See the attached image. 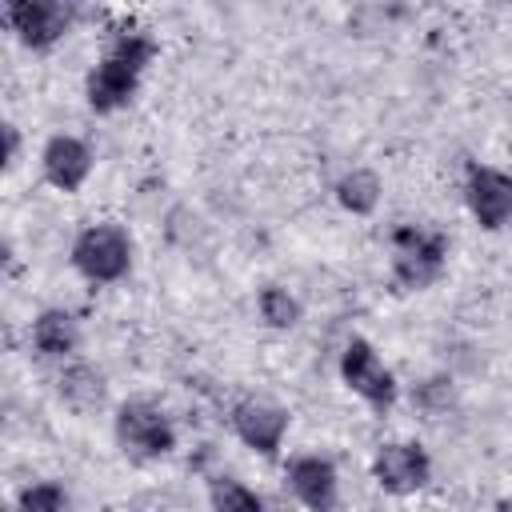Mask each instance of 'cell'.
<instances>
[{"label":"cell","mask_w":512,"mask_h":512,"mask_svg":"<svg viewBox=\"0 0 512 512\" xmlns=\"http://www.w3.org/2000/svg\"><path fill=\"white\" fill-rule=\"evenodd\" d=\"M60 396L72 404V408H92V404H100V396H104V384H100V372H92L88 364H76V368H68L64 376H60Z\"/></svg>","instance_id":"cell-13"},{"label":"cell","mask_w":512,"mask_h":512,"mask_svg":"<svg viewBox=\"0 0 512 512\" xmlns=\"http://www.w3.org/2000/svg\"><path fill=\"white\" fill-rule=\"evenodd\" d=\"M212 504H216V512H264L260 496L252 488L236 484V480H216L212 484Z\"/></svg>","instance_id":"cell-15"},{"label":"cell","mask_w":512,"mask_h":512,"mask_svg":"<svg viewBox=\"0 0 512 512\" xmlns=\"http://www.w3.org/2000/svg\"><path fill=\"white\" fill-rule=\"evenodd\" d=\"M376 480L388 492H416L428 480V456L416 444H384L376 456Z\"/></svg>","instance_id":"cell-9"},{"label":"cell","mask_w":512,"mask_h":512,"mask_svg":"<svg viewBox=\"0 0 512 512\" xmlns=\"http://www.w3.org/2000/svg\"><path fill=\"white\" fill-rule=\"evenodd\" d=\"M468 208L484 228H500L512 216V176L496 168H468Z\"/></svg>","instance_id":"cell-7"},{"label":"cell","mask_w":512,"mask_h":512,"mask_svg":"<svg viewBox=\"0 0 512 512\" xmlns=\"http://www.w3.org/2000/svg\"><path fill=\"white\" fill-rule=\"evenodd\" d=\"M496 512H512V500H500V504H496Z\"/></svg>","instance_id":"cell-19"},{"label":"cell","mask_w":512,"mask_h":512,"mask_svg":"<svg viewBox=\"0 0 512 512\" xmlns=\"http://www.w3.org/2000/svg\"><path fill=\"white\" fill-rule=\"evenodd\" d=\"M336 192H340V204H344L348 212H372L376 200H380V180H376V172L356 168V172H348V176L340 180Z\"/></svg>","instance_id":"cell-14"},{"label":"cell","mask_w":512,"mask_h":512,"mask_svg":"<svg viewBox=\"0 0 512 512\" xmlns=\"http://www.w3.org/2000/svg\"><path fill=\"white\" fill-rule=\"evenodd\" d=\"M116 436L128 452L136 456H164L172 448V428L168 420L160 416V408L144 404V400H132L120 408L116 416Z\"/></svg>","instance_id":"cell-4"},{"label":"cell","mask_w":512,"mask_h":512,"mask_svg":"<svg viewBox=\"0 0 512 512\" xmlns=\"http://www.w3.org/2000/svg\"><path fill=\"white\" fill-rule=\"evenodd\" d=\"M260 312H264V320H268V324L288 328V324H296L300 304H296L284 288H264V292H260Z\"/></svg>","instance_id":"cell-16"},{"label":"cell","mask_w":512,"mask_h":512,"mask_svg":"<svg viewBox=\"0 0 512 512\" xmlns=\"http://www.w3.org/2000/svg\"><path fill=\"white\" fill-rule=\"evenodd\" d=\"M76 268L88 280H116L128 272V236L116 224H96L88 232H80L76 248H72Z\"/></svg>","instance_id":"cell-2"},{"label":"cell","mask_w":512,"mask_h":512,"mask_svg":"<svg viewBox=\"0 0 512 512\" xmlns=\"http://www.w3.org/2000/svg\"><path fill=\"white\" fill-rule=\"evenodd\" d=\"M288 480H292V492L304 500V508H312V512H332L336 508V472H332L328 460L300 456L288 468Z\"/></svg>","instance_id":"cell-10"},{"label":"cell","mask_w":512,"mask_h":512,"mask_svg":"<svg viewBox=\"0 0 512 512\" xmlns=\"http://www.w3.org/2000/svg\"><path fill=\"white\" fill-rule=\"evenodd\" d=\"M444 268V236L420 232V228H400L396 232V276L408 288H424L440 276Z\"/></svg>","instance_id":"cell-3"},{"label":"cell","mask_w":512,"mask_h":512,"mask_svg":"<svg viewBox=\"0 0 512 512\" xmlns=\"http://www.w3.org/2000/svg\"><path fill=\"white\" fill-rule=\"evenodd\" d=\"M64 508V488L60 484H36L20 496L16 512H60Z\"/></svg>","instance_id":"cell-17"},{"label":"cell","mask_w":512,"mask_h":512,"mask_svg":"<svg viewBox=\"0 0 512 512\" xmlns=\"http://www.w3.org/2000/svg\"><path fill=\"white\" fill-rule=\"evenodd\" d=\"M232 424H236V432H240L244 444H252L256 452L272 456L280 448L284 428H288V412L276 408V404H268V400H244V404H236Z\"/></svg>","instance_id":"cell-8"},{"label":"cell","mask_w":512,"mask_h":512,"mask_svg":"<svg viewBox=\"0 0 512 512\" xmlns=\"http://www.w3.org/2000/svg\"><path fill=\"white\" fill-rule=\"evenodd\" d=\"M4 140H8V160H16V148H20V140H16V128H4Z\"/></svg>","instance_id":"cell-18"},{"label":"cell","mask_w":512,"mask_h":512,"mask_svg":"<svg viewBox=\"0 0 512 512\" xmlns=\"http://www.w3.org/2000/svg\"><path fill=\"white\" fill-rule=\"evenodd\" d=\"M88 168H92V156H88V148L80 140H72V136H52L48 140V148H44V176L56 188H64V192L80 188Z\"/></svg>","instance_id":"cell-11"},{"label":"cell","mask_w":512,"mask_h":512,"mask_svg":"<svg viewBox=\"0 0 512 512\" xmlns=\"http://www.w3.org/2000/svg\"><path fill=\"white\" fill-rule=\"evenodd\" d=\"M32 340H36L40 352L64 356V352H72V344H76V320H72L68 312H60V308H48V312L36 316Z\"/></svg>","instance_id":"cell-12"},{"label":"cell","mask_w":512,"mask_h":512,"mask_svg":"<svg viewBox=\"0 0 512 512\" xmlns=\"http://www.w3.org/2000/svg\"><path fill=\"white\" fill-rule=\"evenodd\" d=\"M148 60H152V40H144L136 32H124L104 52V60L96 64V72L88 76V104L96 112L120 108L136 92V80H140V72H144Z\"/></svg>","instance_id":"cell-1"},{"label":"cell","mask_w":512,"mask_h":512,"mask_svg":"<svg viewBox=\"0 0 512 512\" xmlns=\"http://www.w3.org/2000/svg\"><path fill=\"white\" fill-rule=\"evenodd\" d=\"M340 372H344L348 388H352V392H360L368 404H376V408H388V404H392V396H396L392 372L380 364V356L372 352V344H368V340H352V344L344 348Z\"/></svg>","instance_id":"cell-6"},{"label":"cell","mask_w":512,"mask_h":512,"mask_svg":"<svg viewBox=\"0 0 512 512\" xmlns=\"http://www.w3.org/2000/svg\"><path fill=\"white\" fill-rule=\"evenodd\" d=\"M8 24L20 32L24 44L48 48L68 32L72 8L60 0H16V4H8Z\"/></svg>","instance_id":"cell-5"}]
</instances>
